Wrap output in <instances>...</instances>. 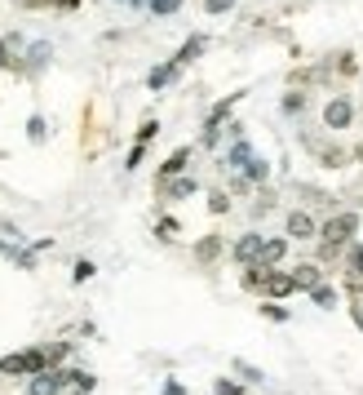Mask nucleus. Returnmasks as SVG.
I'll return each instance as SVG.
<instances>
[{"instance_id": "27", "label": "nucleus", "mask_w": 363, "mask_h": 395, "mask_svg": "<svg viewBox=\"0 0 363 395\" xmlns=\"http://www.w3.org/2000/svg\"><path fill=\"white\" fill-rule=\"evenodd\" d=\"M217 395H244V391H239L235 382H217Z\"/></svg>"}, {"instance_id": "6", "label": "nucleus", "mask_w": 363, "mask_h": 395, "mask_svg": "<svg viewBox=\"0 0 363 395\" xmlns=\"http://www.w3.org/2000/svg\"><path fill=\"white\" fill-rule=\"evenodd\" d=\"M261 245H266L261 235H244V240H235V258L252 267V262H261Z\"/></svg>"}, {"instance_id": "16", "label": "nucleus", "mask_w": 363, "mask_h": 395, "mask_svg": "<svg viewBox=\"0 0 363 395\" xmlns=\"http://www.w3.org/2000/svg\"><path fill=\"white\" fill-rule=\"evenodd\" d=\"M177 9H182V0H151V14H177Z\"/></svg>"}, {"instance_id": "26", "label": "nucleus", "mask_w": 363, "mask_h": 395, "mask_svg": "<svg viewBox=\"0 0 363 395\" xmlns=\"http://www.w3.org/2000/svg\"><path fill=\"white\" fill-rule=\"evenodd\" d=\"M58 360H67V342H58L54 351H49V364H58Z\"/></svg>"}, {"instance_id": "12", "label": "nucleus", "mask_w": 363, "mask_h": 395, "mask_svg": "<svg viewBox=\"0 0 363 395\" xmlns=\"http://www.w3.org/2000/svg\"><path fill=\"white\" fill-rule=\"evenodd\" d=\"M173 76H177V63H164V67H155L151 76H147V85H151V89H164Z\"/></svg>"}, {"instance_id": "7", "label": "nucleus", "mask_w": 363, "mask_h": 395, "mask_svg": "<svg viewBox=\"0 0 363 395\" xmlns=\"http://www.w3.org/2000/svg\"><path fill=\"white\" fill-rule=\"evenodd\" d=\"M319 280H323V271L314 267V262H301V267L293 271V284H297V289H319Z\"/></svg>"}, {"instance_id": "11", "label": "nucleus", "mask_w": 363, "mask_h": 395, "mask_svg": "<svg viewBox=\"0 0 363 395\" xmlns=\"http://www.w3.org/2000/svg\"><path fill=\"white\" fill-rule=\"evenodd\" d=\"M284 254H288V240H266L261 245V267H275Z\"/></svg>"}, {"instance_id": "21", "label": "nucleus", "mask_w": 363, "mask_h": 395, "mask_svg": "<svg viewBox=\"0 0 363 395\" xmlns=\"http://www.w3.org/2000/svg\"><path fill=\"white\" fill-rule=\"evenodd\" d=\"M346 284H350V293H363V271H359V267H350Z\"/></svg>"}, {"instance_id": "19", "label": "nucleus", "mask_w": 363, "mask_h": 395, "mask_svg": "<svg viewBox=\"0 0 363 395\" xmlns=\"http://www.w3.org/2000/svg\"><path fill=\"white\" fill-rule=\"evenodd\" d=\"M27 134H31V142H45V121H40V116H31V121H27Z\"/></svg>"}, {"instance_id": "8", "label": "nucleus", "mask_w": 363, "mask_h": 395, "mask_svg": "<svg viewBox=\"0 0 363 395\" xmlns=\"http://www.w3.org/2000/svg\"><path fill=\"white\" fill-rule=\"evenodd\" d=\"M293 289H297V284H293V275H280V271H271V275H266V293H271V297H288Z\"/></svg>"}, {"instance_id": "4", "label": "nucleus", "mask_w": 363, "mask_h": 395, "mask_svg": "<svg viewBox=\"0 0 363 395\" xmlns=\"http://www.w3.org/2000/svg\"><path fill=\"white\" fill-rule=\"evenodd\" d=\"M323 125H328V129H346L350 125V102L346 98H332L328 107H323Z\"/></svg>"}, {"instance_id": "9", "label": "nucleus", "mask_w": 363, "mask_h": 395, "mask_svg": "<svg viewBox=\"0 0 363 395\" xmlns=\"http://www.w3.org/2000/svg\"><path fill=\"white\" fill-rule=\"evenodd\" d=\"M186 160H191V151H186V147H182V151H173V155H168V160L160 164V183H164V178H177L182 169H186Z\"/></svg>"}, {"instance_id": "24", "label": "nucleus", "mask_w": 363, "mask_h": 395, "mask_svg": "<svg viewBox=\"0 0 363 395\" xmlns=\"http://www.w3.org/2000/svg\"><path fill=\"white\" fill-rule=\"evenodd\" d=\"M217 249H222V245H217V240H213V235H209V240H204V245H200V258H204V262H209V258H217Z\"/></svg>"}, {"instance_id": "17", "label": "nucleus", "mask_w": 363, "mask_h": 395, "mask_svg": "<svg viewBox=\"0 0 363 395\" xmlns=\"http://www.w3.org/2000/svg\"><path fill=\"white\" fill-rule=\"evenodd\" d=\"M67 382H76L80 391H93V373H80V369H71V373H63Z\"/></svg>"}, {"instance_id": "28", "label": "nucleus", "mask_w": 363, "mask_h": 395, "mask_svg": "<svg viewBox=\"0 0 363 395\" xmlns=\"http://www.w3.org/2000/svg\"><path fill=\"white\" fill-rule=\"evenodd\" d=\"M0 67H14V58H9V45L0 40Z\"/></svg>"}, {"instance_id": "14", "label": "nucleus", "mask_w": 363, "mask_h": 395, "mask_svg": "<svg viewBox=\"0 0 363 395\" xmlns=\"http://www.w3.org/2000/svg\"><path fill=\"white\" fill-rule=\"evenodd\" d=\"M191 191H195V178H177V183H168V196H173V200L191 196Z\"/></svg>"}, {"instance_id": "1", "label": "nucleus", "mask_w": 363, "mask_h": 395, "mask_svg": "<svg viewBox=\"0 0 363 395\" xmlns=\"http://www.w3.org/2000/svg\"><path fill=\"white\" fill-rule=\"evenodd\" d=\"M350 235H355V213H341V218H332L328 226H323V258H337Z\"/></svg>"}, {"instance_id": "3", "label": "nucleus", "mask_w": 363, "mask_h": 395, "mask_svg": "<svg viewBox=\"0 0 363 395\" xmlns=\"http://www.w3.org/2000/svg\"><path fill=\"white\" fill-rule=\"evenodd\" d=\"M63 373H54V369H45V373H35L31 378V387H27V395H58V391H63Z\"/></svg>"}, {"instance_id": "10", "label": "nucleus", "mask_w": 363, "mask_h": 395, "mask_svg": "<svg viewBox=\"0 0 363 395\" xmlns=\"http://www.w3.org/2000/svg\"><path fill=\"white\" fill-rule=\"evenodd\" d=\"M200 54H204V36H191V40L177 49V58H173V63H177V67H186L191 58H200Z\"/></svg>"}, {"instance_id": "30", "label": "nucleus", "mask_w": 363, "mask_h": 395, "mask_svg": "<svg viewBox=\"0 0 363 395\" xmlns=\"http://www.w3.org/2000/svg\"><path fill=\"white\" fill-rule=\"evenodd\" d=\"M164 395H186V391H182V387H177V382H168V391H164Z\"/></svg>"}, {"instance_id": "2", "label": "nucleus", "mask_w": 363, "mask_h": 395, "mask_svg": "<svg viewBox=\"0 0 363 395\" xmlns=\"http://www.w3.org/2000/svg\"><path fill=\"white\" fill-rule=\"evenodd\" d=\"M49 369V351H22V355H5L0 360V373H45Z\"/></svg>"}, {"instance_id": "29", "label": "nucleus", "mask_w": 363, "mask_h": 395, "mask_svg": "<svg viewBox=\"0 0 363 395\" xmlns=\"http://www.w3.org/2000/svg\"><path fill=\"white\" fill-rule=\"evenodd\" d=\"M350 267H359V271H363V245L355 249V254H350Z\"/></svg>"}, {"instance_id": "13", "label": "nucleus", "mask_w": 363, "mask_h": 395, "mask_svg": "<svg viewBox=\"0 0 363 395\" xmlns=\"http://www.w3.org/2000/svg\"><path fill=\"white\" fill-rule=\"evenodd\" d=\"M248 160H252V151H248V142L239 138L235 147H231V169H248Z\"/></svg>"}, {"instance_id": "31", "label": "nucleus", "mask_w": 363, "mask_h": 395, "mask_svg": "<svg viewBox=\"0 0 363 395\" xmlns=\"http://www.w3.org/2000/svg\"><path fill=\"white\" fill-rule=\"evenodd\" d=\"M355 320H359V329H363V302H359V307H355Z\"/></svg>"}, {"instance_id": "15", "label": "nucleus", "mask_w": 363, "mask_h": 395, "mask_svg": "<svg viewBox=\"0 0 363 395\" xmlns=\"http://www.w3.org/2000/svg\"><path fill=\"white\" fill-rule=\"evenodd\" d=\"M310 297H314V307H337V293L328 289V284H319V289H310Z\"/></svg>"}, {"instance_id": "18", "label": "nucleus", "mask_w": 363, "mask_h": 395, "mask_svg": "<svg viewBox=\"0 0 363 395\" xmlns=\"http://www.w3.org/2000/svg\"><path fill=\"white\" fill-rule=\"evenodd\" d=\"M266 173H271V164H266V160H248V178H252V183H261Z\"/></svg>"}, {"instance_id": "20", "label": "nucleus", "mask_w": 363, "mask_h": 395, "mask_svg": "<svg viewBox=\"0 0 363 395\" xmlns=\"http://www.w3.org/2000/svg\"><path fill=\"white\" fill-rule=\"evenodd\" d=\"M209 209H213V213H226V209H231V200H226L222 191H213V196H209Z\"/></svg>"}, {"instance_id": "5", "label": "nucleus", "mask_w": 363, "mask_h": 395, "mask_svg": "<svg viewBox=\"0 0 363 395\" xmlns=\"http://www.w3.org/2000/svg\"><path fill=\"white\" fill-rule=\"evenodd\" d=\"M314 231H319V226H314V218H310V213H288V235H293V240H310V235Z\"/></svg>"}, {"instance_id": "25", "label": "nucleus", "mask_w": 363, "mask_h": 395, "mask_svg": "<svg viewBox=\"0 0 363 395\" xmlns=\"http://www.w3.org/2000/svg\"><path fill=\"white\" fill-rule=\"evenodd\" d=\"M93 275V262H76V280H89Z\"/></svg>"}, {"instance_id": "23", "label": "nucleus", "mask_w": 363, "mask_h": 395, "mask_svg": "<svg viewBox=\"0 0 363 395\" xmlns=\"http://www.w3.org/2000/svg\"><path fill=\"white\" fill-rule=\"evenodd\" d=\"M155 129H160V125H155V121H147V125H142V129H138V142H142V147H147V142L155 138Z\"/></svg>"}, {"instance_id": "22", "label": "nucleus", "mask_w": 363, "mask_h": 395, "mask_svg": "<svg viewBox=\"0 0 363 395\" xmlns=\"http://www.w3.org/2000/svg\"><path fill=\"white\" fill-rule=\"evenodd\" d=\"M231 5H235V0H204V9H209V14H226Z\"/></svg>"}]
</instances>
